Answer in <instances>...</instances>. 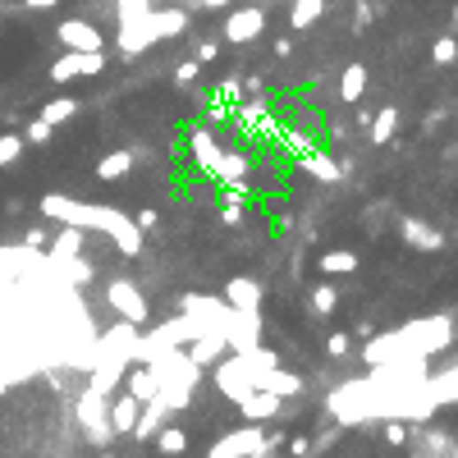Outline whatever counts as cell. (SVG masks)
Wrapping results in <instances>:
<instances>
[{
  "instance_id": "16",
  "label": "cell",
  "mask_w": 458,
  "mask_h": 458,
  "mask_svg": "<svg viewBox=\"0 0 458 458\" xmlns=\"http://www.w3.org/2000/svg\"><path fill=\"white\" fill-rule=\"evenodd\" d=\"M248 175H252V160H248V151H221V170H215V183H248Z\"/></svg>"
},
{
  "instance_id": "42",
  "label": "cell",
  "mask_w": 458,
  "mask_h": 458,
  "mask_svg": "<svg viewBox=\"0 0 458 458\" xmlns=\"http://www.w3.org/2000/svg\"><path fill=\"white\" fill-rule=\"evenodd\" d=\"M326 353H330V358H344V353H348V335H339V330H335V335L326 339Z\"/></svg>"
},
{
  "instance_id": "2",
  "label": "cell",
  "mask_w": 458,
  "mask_h": 458,
  "mask_svg": "<svg viewBox=\"0 0 458 458\" xmlns=\"http://www.w3.org/2000/svg\"><path fill=\"white\" fill-rule=\"evenodd\" d=\"M147 367L156 371V385H160V394H166L170 408H175V413L188 408V399H193V385H198L202 367L188 358L183 348H166V353H156Z\"/></svg>"
},
{
  "instance_id": "41",
  "label": "cell",
  "mask_w": 458,
  "mask_h": 458,
  "mask_svg": "<svg viewBox=\"0 0 458 458\" xmlns=\"http://www.w3.org/2000/svg\"><path fill=\"white\" fill-rule=\"evenodd\" d=\"M215 56H221V50H215V42H198V46H193V60H198V65H211Z\"/></svg>"
},
{
  "instance_id": "14",
  "label": "cell",
  "mask_w": 458,
  "mask_h": 458,
  "mask_svg": "<svg viewBox=\"0 0 458 458\" xmlns=\"http://www.w3.org/2000/svg\"><path fill=\"white\" fill-rule=\"evenodd\" d=\"M170 413H175V408L166 403V394L147 399V403H143V413H138V426H133V436H138V440H151L156 431L166 426V417H170Z\"/></svg>"
},
{
  "instance_id": "50",
  "label": "cell",
  "mask_w": 458,
  "mask_h": 458,
  "mask_svg": "<svg viewBox=\"0 0 458 458\" xmlns=\"http://www.w3.org/2000/svg\"><path fill=\"white\" fill-rule=\"evenodd\" d=\"M276 56H293V37H280V42H276Z\"/></svg>"
},
{
  "instance_id": "8",
  "label": "cell",
  "mask_w": 458,
  "mask_h": 458,
  "mask_svg": "<svg viewBox=\"0 0 458 458\" xmlns=\"http://www.w3.org/2000/svg\"><path fill=\"white\" fill-rule=\"evenodd\" d=\"M56 37L65 42V50H101V28L97 23H88V19H65L60 28H56Z\"/></svg>"
},
{
  "instance_id": "15",
  "label": "cell",
  "mask_w": 458,
  "mask_h": 458,
  "mask_svg": "<svg viewBox=\"0 0 458 458\" xmlns=\"http://www.w3.org/2000/svg\"><path fill=\"white\" fill-rule=\"evenodd\" d=\"M417 458H458V440H449L445 431H417Z\"/></svg>"
},
{
  "instance_id": "38",
  "label": "cell",
  "mask_w": 458,
  "mask_h": 458,
  "mask_svg": "<svg viewBox=\"0 0 458 458\" xmlns=\"http://www.w3.org/2000/svg\"><path fill=\"white\" fill-rule=\"evenodd\" d=\"M211 97H221V101L238 105V97H244V92H238V78H225V83H215V92H211Z\"/></svg>"
},
{
  "instance_id": "47",
  "label": "cell",
  "mask_w": 458,
  "mask_h": 458,
  "mask_svg": "<svg viewBox=\"0 0 458 458\" xmlns=\"http://www.w3.org/2000/svg\"><path fill=\"white\" fill-rule=\"evenodd\" d=\"M353 23H358V28H367V23H371V5H367V0H358V14H353Z\"/></svg>"
},
{
  "instance_id": "49",
  "label": "cell",
  "mask_w": 458,
  "mask_h": 458,
  "mask_svg": "<svg viewBox=\"0 0 458 458\" xmlns=\"http://www.w3.org/2000/svg\"><path fill=\"white\" fill-rule=\"evenodd\" d=\"M193 5H202V10H225V5H234V0H193Z\"/></svg>"
},
{
  "instance_id": "34",
  "label": "cell",
  "mask_w": 458,
  "mask_h": 458,
  "mask_svg": "<svg viewBox=\"0 0 458 458\" xmlns=\"http://www.w3.org/2000/svg\"><path fill=\"white\" fill-rule=\"evenodd\" d=\"M23 156V133H0V170Z\"/></svg>"
},
{
  "instance_id": "6",
  "label": "cell",
  "mask_w": 458,
  "mask_h": 458,
  "mask_svg": "<svg viewBox=\"0 0 458 458\" xmlns=\"http://www.w3.org/2000/svg\"><path fill=\"white\" fill-rule=\"evenodd\" d=\"M266 33V10L257 5H244V10H234L229 19H225V42H234V46H248V42H257Z\"/></svg>"
},
{
  "instance_id": "22",
  "label": "cell",
  "mask_w": 458,
  "mask_h": 458,
  "mask_svg": "<svg viewBox=\"0 0 458 458\" xmlns=\"http://www.w3.org/2000/svg\"><path fill=\"white\" fill-rule=\"evenodd\" d=\"M128 394L138 399V403H147V399H156V394H160V385H156V371H151L147 362L128 371Z\"/></svg>"
},
{
  "instance_id": "45",
  "label": "cell",
  "mask_w": 458,
  "mask_h": 458,
  "mask_svg": "<svg viewBox=\"0 0 458 458\" xmlns=\"http://www.w3.org/2000/svg\"><path fill=\"white\" fill-rule=\"evenodd\" d=\"M156 221H160V215H156L151 206H147V211H138V229H143V234H151V229H156Z\"/></svg>"
},
{
  "instance_id": "40",
  "label": "cell",
  "mask_w": 458,
  "mask_h": 458,
  "mask_svg": "<svg viewBox=\"0 0 458 458\" xmlns=\"http://www.w3.org/2000/svg\"><path fill=\"white\" fill-rule=\"evenodd\" d=\"M101 69H105L101 50H83V78H88V74H101Z\"/></svg>"
},
{
  "instance_id": "24",
  "label": "cell",
  "mask_w": 458,
  "mask_h": 458,
  "mask_svg": "<svg viewBox=\"0 0 458 458\" xmlns=\"http://www.w3.org/2000/svg\"><path fill=\"white\" fill-rule=\"evenodd\" d=\"M74 78H83V50H65L50 65V83H74Z\"/></svg>"
},
{
  "instance_id": "36",
  "label": "cell",
  "mask_w": 458,
  "mask_h": 458,
  "mask_svg": "<svg viewBox=\"0 0 458 458\" xmlns=\"http://www.w3.org/2000/svg\"><path fill=\"white\" fill-rule=\"evenodd\" d=\"M50 133H56V124H46V120L37 115L28 128H23V143H50Z\"/></svg>"
},
{
  "instance_id": "19",
  "label": "cell",
  "mask_w": 458,
  "mask_h": 458,
  "mask_svg": "<svg viewBox=\"0 0 458 458\" xmlns=\"http://www.w3.org/2000/svg\"><path fill=\"white\" fill-rule=\"evenodd\" d=\"M78 252H83V229H78V225H65V229L56 234V244H50L46 261L56 266V261H69V257H78Z\"/></svg>"
},
{
  "instance_id": "44",
  "label": "cell",
  "mask_w": 458,
  "mask_h": 458,
  "mask_svg": "<svg viewBox=\"0 0 458 458\" xmlns=\"http://www.w3.org/2000/svg\"><path fill=\"white\" fill-rule=\"evenodd\" d=\"M23 248L42 252V248H46V229H28V234H23Z\"/></svg>"
},
{
  "instance_id": "9",
  "label": "cell",
  "mask_w": 458,
  "mask_h": 458,
  "mask_svg": "<svg viewBox=\"0 0 458 458\" xmlns=\"http://www.w3.org/2000/svg\"><path fill=\"white\" fill-rule=\"evenodd\" d=\"M399 234H403V244L417 248V252H440V248H445V234H440L436 225L417 221V215H403V221H399Z\"/></svg>"
},
{
  "instance_id": "39",
  "label": "cell",
  "mask_w": 458,
  "mask_h": 458,
  "mask_svg": "<svg viewBox=\"0 0 458 458\" xmlns=\"http://www.w3.org/2000/svg\"><path fill=\"white\" fill-rule=\"evenodd\" d=\"M198 69H202L198 60H183V65L175 69V83H179V88H188V83H193V78H198Z\"/></svg>"
},
{
  "instance_id": "21",
  "label": "cell",
  "mask_w": 458,
  "mask_h": 458,
  "mask_svg": "<svg viewBox=\"0 0 458 458\" xmlns=\"http://www.w3.org/2000/svg\"><path fill=\"white\" fill-rule=\"evenodd\" d=\"M151 33H156V42L188 33V14L183 10H151Z\"/></svg>"
},
{
  "instance_id": "52",
  "label": "cell",
  "mask_w": 458,
  "mask_h": 458,
  "mask_svg": "<svg viewBox=\"0 0 458 458\" xmlns=\"http://www.w3.org/2000/svg\"><path fill=\"white\" fill-rule=\"evenodd\" d=\"M257 5H261V0H257Z\"/></svg>"
},
{
  "instance_id": "20",
  "label": "cell",
  "mask_w": 458,
  "mask_h": 458,
  "mask_svg": "<svg viewBox=\"0 0 458 458\" xmlns=\"http://www.w3.org/2000/svg\"><path fill=\"white\" fill-rule=\"evenodd\" d=\"M321 14H326V0H293V10H289V23H293V33H307L321 23Z\"/></svg>"
},
{
  "instance_id": "23",
  "label": "cell",
  "mask_w": 458,
  "mask_h": 458,
  "mask_svg": "<svg viewBox=\"0 0 458 458\" xmlns=\"http://www.w3.org/2000/svg\"><path fill=\"white\" fill-rule=\"evenodd\" d=\"M261 385H266V390H276L280 399H293V394H303V376H293V371H284V367H271Z\"/></svg>"
},
{
  "instance_id": "29",
  "label": "cell",
  "mask_w": 458,
  "mask_h": 458,
  "mask_svg": "<svg viewBox=\"0 0 458 458\" xmlns=\"http://www.w3.org/2000/svg\"><path fill=\"white\" fill-rule=\"evenodd\" d=\"M74 115H78V101H74V97H56V101L42 105V120H46V124H65V120H74Z\"/></svg>"
},
{
  "instance_id": "48",
  "label": "cell",
  "mask_w": 458,
  "mask_h": 458,
  "mask_svg": "<svg viewBox=\"0 0 458 458\" xmlns=\"http://www.w3.org/2000/svg\"><path fill=\"white\" fill-rule=\"evenodd\" d=\"M60 0H23V10H56Z\"/></svg>"
},
{
  "instance_id": "33",
  "label": "cell",
  "mask_w": 458,
  "mask_h": 458,
  "mask_svg": "<svg viewBox=\"0 0 458 458\" xmlns=\"http://www.w3.org/2000/svg\"><path fill=\"white\" fill-rule=\"evenodd\" d=\"M151 10H156V0H115L120 23H133V19H143V14H151Z\"/></svg>"
},
{
  "instance_id": "32",
  "label": "cell",
  "mask_w": 458,
  "mask_h": 458,
  "mask_svg": "<svg viewBox=\"0 0 458 458\" xmlns=\"http://www.w3.org/2000/svg\"><path fill=\"white\" fill-rule=\"evenodd\" d=\"M56 271H65V280H69V284H88V280H92V266H88L83 257H69V261H56Z\"/></svg>"
},
{
  "instance_id": "46",
  "label": "cell",
  "mask_w": 458,
  "mask_h": 458,
  "mask_svg": "<svg viewBox=\"0 0 458 458\" xmlns=\"http://www.w3.org/2000/svg\"><path fill=\"white\" fill-rule=\"evenodd\" d=\"M289 454H293V458H307V454H312V440H303V436H293V440H289Z\"/></svg>"
},
{
  "instance_id": "51",
  "label": "cell",
  "mask_w": 458,
  "mask_h": 458,
  "mask_svg": "<svg viewBox=\"0 0 458 458\" xmlns=\"http://www.w3.org/2000/svg\"><path fill=\"white\" fill-rule=\"evenodd\" d=\"M454 23H458V5H454Z\"/></svg>"
},
{
  "instance_id": "30",
  "label": "cell",
  "mask_w": 458,
  "mask_h": 458,
  "mask_svg": "<svg viewBox=\"0 0 458 458\" xmlns=\"http://www.w3.org/2000/svg\"><path fill=\"white\" fill-rule=\"evenodd\" d=\"M394 128H399V111H394V105H385L381 115H371V143H390Z\"/></svg>"
},
{
  "instance_id": "25",
  "label": "cell",
  "mask_w": 458,
  "mask_h": 458,
  "mask_svg": "<svg viewBox=\"0 0 458 458\" xmlns=\"http://www.w3.org/2000/svg\"><path fill=\"white\" fill-rule=\"evenodd\" d=\"M362 92H367V65H348L339 74V97L344 101H362Z\"/></svg>"
},
{
  "instance_id": "11",
  "label": "cell",
  "mask_w": 458,
  "mask_h": 458,
  "mask_svg": "<svg viewBox=\"0 0 458 458\" xmlns=\"http://www.w3.org/2000/svg\"><path fill=\"white\" fill-rule=\"evenodd\" d=\"M151 42H156V33H151V14L133 19V23H120V50H124V60L143 56V50H147Z\"/></svg>"
},
{
  "instance_id": "37",
  "label": "cell",
  "mask_w": 458,
  "mask_h": 458,
  "mask_svg": "<svg viewBox=\"0 0 458 458\" xmlns=\"http://www.w3.org/2000/svg\"><path fill=\"white\" fill-rule=\"evenodd\" d=\"M385 440L399 449V445H408V426H403L399 417H385Z\"/></svg>"
},
{
  "instance_id": "13",
  "label": "cell",
  "mask_w": 458,
  "mask_h": 458,
  "mask_svg": "<svg viewBox=\"0 0 458 458\" xmlns=\"http://www.w3.org/2000/svg\"><path fill=\"white\" fill-rule=\"evenodd\" d=\"M225 303L238 307V312H261V284L252 276H234L225 284Z\"/></svg>"
},
{
  "instance_id": "31",
  "label": "cell",
  "mask_w": 458,
  "mask_h": 458,
  "mask_svg": "<svg viewBox=\"0 0 458 458\" xmlns=\"http://www.w3.org/2000/svg\"><path fill=\"white\" fill-rule=\"evenodd\" d=\"M335 303H339V289L335 284H316L312 289V316H330Z\"/></svg>"
},
{
  "instance_id": "5",
  "label": "cell",
  "mask_w": 458,
  "mask_h": 458,
  "mask_svg": "<svg viewBox=\"0 0 458 458\" xmlns=\"http://www.w3.org/2000/svg\"><path fill=\"white\" fill-rule=\"evenodd\" d=\"M78 422H83V431H88L92 445H111L115 426H111V408H105V394L88 390L83 399H78Z\"/></svg>"
},
{
  "instance_id": "4",
  "label": "cell",
  "mask_w": 458,
  "mask_h": 458,
  "mask_svg": "<svg viewBox=\"0 0 458 458\" xmlns=\"http://www.w3.org/2000/svg\"><path fill=\"white\" fill-rule=\"evenodd\" d=\"M105 303H111L120 312V321H128V326H143V321L151 316L143 289L133 284V280H111V284H105Z\"/></svg>"
},
{
  "instance_id": "1",
  "label": "cell",
  "mask_w": 458,
  "mask_h": 458,
  "mask_svg": "<svg viewBox=\"0 0 458 458\" xmlns=\"http://www.w3.org/2000/svg\"><path fill=\"white\" fill-rule=\"evenodd\" d=\"M42 215L46 221H60V225H78V229H101L124 257L143 252L138 221H128V215L115 211V206H92V202H74V198H60V193H46L42 198Z\"/></svg>"
},
{
  "instance_id": "3",
  "label": "cell",
  "mask_w": 458,
  "mask_h": 458,
  "mask_svg": "<svg viewBox=\"0 0 458 458\" xmlns=\"http://www.w3.org/2000/svg\"><path fill=\"white\" fill-rule=\"evenodd\" d=\"M394 339H399V348H413V353H422V358L445 353L449 339H454V321H449L445 312H436V316H426V321H413V326H403Z\"/></svg>"
},
{
  "instance_id": "43",
  "label": "cell",
  "mask_w": 458,
  "mask_h": 458,
  "mask_svg": "<svg viewBox=\"0 0 458 458\" xmlns=\"http://www.w3.org/2000/svg\"><path fill=\"white\" fill-rule=\"evenodd\" d=\"M221 221H225V225H238V221H244V202H225V206H221Z\"/></svg>"
},
{
  "instance_id": "35",
  "label": "cell",
  "mask_w": 458,
  "mask_h": 458,
  "mask_svg": "<svg viewBox=\"0 0 458 458\" xmlns=\"http://www.w3.org/2000/svg\"><path fill=\"white\" fill-rule=\"evenodd\" d=\"M431 60H436V65H454L458 60V37H440L436 46H431Z\"/></svg>"
},
{
  "instance_id": "10",
  "label": "cell",
  "mask_w": 458,
  "mask_h": 458,
  "mask_svg": "<svg viewBox=\"0 0 458 458\" xmlns=\"http://www.w3.org/2000/svg\"><path fill=\"white\" fill-rule=\"evenodd\" d=\"M225 348H229V339H225L221 330H198L193 339H188V348H183V353L193 358L198 367H215V362L225 358Z\"/></svg>"
},
{
  "instance_id": "26",
  "label": "cell",
  "mask_w": 458,
  "mask_h": 458,
  "mask_svg": "<svg viewBox=\"0 0 458 458\" xmlns=\"http://www.w3.org/2000/svg\"><path fill=\"white\" fill-rule=\"evenodd\" d=\"M133 166H138V156H133V151H111V156L97 166V179H124Z\"/></svg>"
},
{
  "instance_id": "12",
  "label": "cell",
  "mask_w": 458,
  "mask_h": 458,
  "mask_svg": "<svg viewBox=\"0 0 458 458\" xmlns=\"http://www.w3.org/2000/svg\"><path fill=\"white\" fill-rule=\"evenodd\" d=\"M280 408H284V399H280L276 390H266V385H257L244 403H238V413H244L248 422H271Z\"/></svg>"
},
{
  "instance_id": "7",
  "label": "cell",
  "mask_w": 458,
  "mask_h": 458,
  "mask_svg": "<svg viewBox=\"0 0 458 458\" xmlns=\"http://www.w3.org/2000/svg\"><path fill=\"white\" fill-rule=\"evenodd\" d=\"M188 151H193V160H198V166H202V175L206 179H215V170H221V143H215V133L211 128H193V133H188Z\"/></svg>"
},
{
  "instance_id": "28",
  "label": "cell",
  "mask_w": 458,
  "mask_h": 458,
  "mask_svg": "<svg viewBox=\"0 0 458 458\" xmlns=\"http://www.w3.org/2000/svg\"><path fill=\"white\" fill-rule=\"evenodd\" d=\"M151 440H156V449H160V454H170V458H179V454L188 449V431H179V426H160V431H156Z\"/></svg>"
},
{
  "instance_id": "18",
  "label": "cell",
  "mask_w": 458,
  "mask_h": 458,
  "mask_svg": "<svg viewBox=\"0 0 458 458\" xmlns=\"http://www.w3.org/2000/svg\"><path fill=\"white\" fill-rule=\"evenodd\" d=\"M138 413H143V403L133 399V394H120L111 403V426H115V436H133V426H138Z\"/></svg>"
},
{
  "instance_id": "17",
  "label": "cell",
  "mask_w": 458,
  "mask_h": 458,
  "mask_svg": "<svg viewBox=\"0 0 458 458\" xmlns=\"http://www.w3.org/2000/svg\"><path fill=\"white\" fill-rule=\"evenodd\" d=\"M299 166H303L312 179H321V183H339V179H344V166H339V160H335V156H326V151H316V147L299 160Z\"/></svg>"
},
{
  "instance_id": "27",
  "label": "cell",
  "mask_w": 458,
  "mask_h": 458,
  "mask_svg": "<svg viewBox=\"0 0 458 458\" xmlns=\"http://www.w3.org/2000/svg\"><path fill=\"white\" fill-rule=\"evenodd\" d=\"M353 271H358V252H348V248L321 257V276H353Z\"/></svg>"
}]
</instances>
